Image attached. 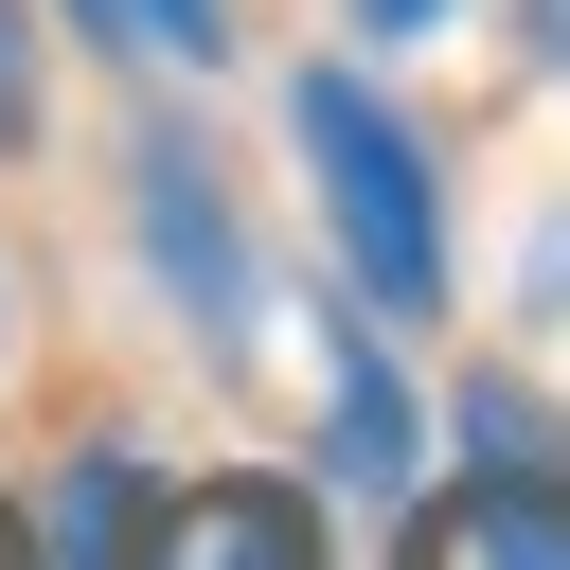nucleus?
I'll list each match as a JSON object with an SVG mask.
<instances>
[{
    "instance_id": "f257e3e1",
    "label": "nucleus",
    "mask_w": 570,
    "mask_h": 570,
    "mask_svg": "<svg viewBox=\"0 0 570 570\" xmlns=\"http://www.w3.org/2000/svg\"><path fill=\"white\" fill-rule=\"evenodd\" d=\"M303 178H321V214H338V249H356V285L410 321V303H445V214H428V160H410V125L356 89V71H303Z\"/></svg>"
},
{
    "instance_id": "f03ea898",
    "label": "nucleus",
    "mask_w": 570,
    "mask_h": 570,
    "mask_svg": "<svg viewBox=\"0 0 570 570\" xmlns=\"http://www.w3.org/2000/svg\"><path fill=\"white\" fill-rule=\"evenodd\" d=\"M410 570H570V499L552 481H463L410 517Z\"/></svg>"
},
{
    "instance_id": "7ed1b4c3",
    "label": "nucleus",
    "mask_w": 570,
    "mask_h": 570,
    "mask_svg": "<svg viewBox=\"0 0 570 570\" xmlns=\"http://www.w3.org/2000/svg\"><path fill=\"white\" fill-rule=\"evenodd\" d=\"M53 570H160V499H142L125 445L71 463V499H53Z\"/></svg>"
},
{
    "instance_id": "20e7f679",
    "label": "nucleus",
    "mask_w": 570,
    "mask_h": 570,
    "mask_svg": "<svg viewBox=\"0 0 570 570\" xmlns=\"http://www.w3.org/2000/svg\"><path fill=\"white\" fill-rule=\"evenodd\" d=\"M196 552H214V570H321V517H303L285 481H214V499H196Z\"/></svg>"
},
{
    "instance_id": "39448f33",
    "label": "nucleus",
    "mask_w": 570,
    "mask_h": 570,
    "mask_svg": "<svg viewBox=\"0 0 570 570\" xmlns=\"http://www.w3.org/2000/svg\"><path fill=\"white\" fill-rule=\"evenodd\" d=\"M107 53H160V71H214V0H71Z\"/></svg>"
},
{
    "instance_id": "423d86ee",
    "label": "nucleus",
    "mask_w": 570,
    "mask_h": 570,
    "mask_svg": "<svg viewBox=\"0 0 570 570\" xmlns=\"http://www.w3.org/2000/svg\"><path fill=\"white\" fill-rule=\"evenodd\" d=\"M338 428H356V481H392V445H410V410H392V374H374V356L338 374Z\"/></svg>"
},
{
    "instance_id": "0eeeda50",
    "label": "nucleus",
    "mask_w": 570,
    "mask_h": 570,
    "mask_svg": "<svg viewBox=\"0 0 570 570\" xmlns=\"http://www.w3.org/2000/svg\"><path fill=\"white\" fill-rule=\"evenodd\" d=\"M36 125V71H18V18H0V142Z\"/></svg>"
},
{
    "instance_id": "6e6552de",
    "label": "nucleus",
    "mask_w": 570,
    "mask_h": 570,
    "mask_svg": "<svg viewBox=\"0 0 570 570\" xmlns=\"http://www.w3.org/2000/svg\"><path fill=\"white\" fill-rule=\"evenodd\" d=\"M356 18H374V36H410V18H445V0H356Z\"/></svg>"
},
{
    "instance_id": "1a4fd4ad",
    "label": "nucleus",
    "mask_w": 570,
    "mask_h": 570,
    "mask_svg": "<svg viewBox=\"0 0 570 570\" xmlns=\"http://www.w3.org/2000/svg\"><path fill=\"white\" fill-rule=\"evenodd\" d=\"M534 36H552V53H570V0H534Z\"/></svg>"
},
{
    "instance_id": "9d476101",
    "label": "nucleus",
    "mask_w": 570,
    "mask_h": 570,
    "mask_svg": "<svg viewBox=\"0 0 570 570\" xmlns=\"http://www.w3.org/2000/svg\"><path fill=\"white\" fill-rule=\"evenodd\" d=\"M0 570H36V552H18V517H0Z\"/></svg>"
}]
</instances>
